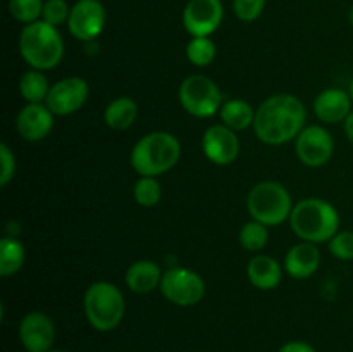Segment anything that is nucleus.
I'll return each mask as SVG.
<instances>
[{"instance_id":"nucleus-20","label":"nucleus","mask_w":353,"mask_h":352,"mask_svg":"<svg viewBox=\"0 0 353 352\" xmlns=\"http://www.w3.org/2000/svg\"><path fill=\"white\" fill-rule=\"evenodd\" d=\"M138 117V104L130 97L114 99L103 110V121L110 130H128Z\"/></svg>"},{"instance_id":"nucleus-9","label":"nucleus","mask_w":353,"mask_h":352,"mask_svg":"<svg viewBox=\"0 0 353 352\" xmlns=\"http://www.w3.org/2000/svg\"><path fill=\"white\" fill-rule=\"evenodd\" d=\"M295 152L300 162L309 168H321L327 164L334 154V140L323 126H305L295 138Z\"/></svg>"},{"instance_id":"nucleus-34","label":"nucleus","mask_w":353,"mask_h":352,"mask_svg":"<svg viewBox=\"0 0 353 352\" xmlns=\"http://www.w3.org/2000/svg\"><path fill=\"white\" fill-rule=\"evenodd\" d=\"M348 19H350V23H352V26H353V6H352L350 12H348Z\"/></svg>"},{"instance_id":"nucleus-13","label":"nucleus","mask_w":353,"mask_h":352,"mask_svg":"<svg viewBox=\"0 0 353 352\" xmlns=\"http://www.w3.org/2000/svg\"><path fill=\"white\" fill-rule=\"evenodd\" d=\"M202 150L214 164H231L236 161L240 154V140L236 137V131L228 128L226 124L209 126L202 137Z\"/></svg>"},{"instance_id":"nucleus-24","label":"nucleus","mask_w":353,"mask_h":352,"mask_svg":"<svg viewBox=\"0 0 353 352\" xmlns=\"http://www.w3.org/2000/svg\"><path fill=\"white\" fill-rule=\"evenodd\" d=\"M216 43L209 37H192L186 45V57L193 66L205 68L216 59Z\"/></svg>"},{"instance_id":"nucleus-33","label":"nucleus","mask_w":353,"mask_h":352,"mask_svg":"<svg viewBox=\"0 0 353 352\" xmlns=\"http://www.w3.org/2000/svg\"><path fill=\"white\" fill-rule=\"evenodd\" d=\"M345 133H347V138L353 144V110L345 119Z\"/></svg>"},{"instance_id":"nucleus-26","label":"nucleus","mask_w":353,"mask_h":352,"mask_svg":"<svg viewBox=\"0 0 353 352\" xmlns=\"http://www.w3.org/2000/svg\"><path fill=\"white\" fill-rule=\"evenodd\" d=\"M269 240L268 226L259 221H248L240 230V244L245 251L259 252L265 247Z\"/></svg>"},{"instance_id":"nucleus-8","label":"nucleus","mask_w":353,"mask_h":352,"mask_svg":"<svg viewBox=\"0 0 353 352\" xmlns=\"http://www.w3.org/2000/svg\"><path fill=\"white\" fill-rule=\"evenodd\" d=\"M161 292L171 304L190 307L199 304L205 295V282L196 271L190 268L174 266L162 275Z\"/></svg>"},{"instance_id":"nucleus-12","label":"nucleus","mask_w":353,"mask_h":352,"mask_svg":"<svg viewBox=\"0 0 353 352\" xmlns=\"http://www.w3.org/2000/svg\"><path fill=\"white\" fill-rule=\"evenodd\" d=\"M223 17L221 0H190L183 10V24L192 37H210L221 26Z\"/></svg>"},{"instance_id":"nucleus-25","label":"nucleus","mask_w":353,"mask_h":352,"mask_svg":"<svg viewBox=\"0 0 353 352\" xmlns=\"http://www.w3.org/2000/svg\"><path fill=\"white\" fill-rule=\"evenodd\" d=\"M133 197L138 206L154 207L162 199V186L155 176H141L133 186Z\"/></svg>"},{"instance_id":"nucleus-19","label":"nucleus","mask_w":353,"mask_h":352,"mask_svg":"<svg viewBox=\"0 0 353 352\" xmlns=\"http://www.w3.org/2000/svg\"><path fill=\"white\" fill-rule=\"evenodd\" d=\"M162 275L157 262L141 259L133 262L126 271V285L134 293H150L157 286H161Z\"/></svg>"},{"instance_id":"nucleus-10","label":"nucleus","mask_w":353,"mask_h":352,"mask_svg":"<svg viewBox=\"0 0 353 352\" xmlns=\"http://www.w3.org/2000/svg\"><path fill=\"white\" fill-rule=\"evenodd\" d=\"M105 21V7L100 0H78L69 14V33L79 41H92L102 33Z\"/></svg>"},{"instance_id":"nucleus-4","label":"nucleus","mask_w":353,"mask_h":352,"mask_svg":"<svg viewBox=\"0 0 353 352\" xmlns=\"http://www.w3.org/2000/svg\"><path fill=\"white\" fill-rule=\"evenodd\" d=\"M19 52L31 69L48 71L62 61L64 41L57 28L40 19L23 28L19 35Z\"/></svg>"},{"instance_id":"nucleus-6","label":"nucleus","mask_w":353,"mask_h":352,"mask_svg":"<svg viewBox=\"0 0 353 352\" xmlns=\"http://www.w3.org/2000/svg\"><path fill=\"white\" fill-rule=\"evenodd\" d=\"M247 209L259 223L265 226H278L292 216L293 200L281 183L261 182L248 193Z\"/></svg>"},{"instance_id":"nucleus-28","label":"nucleus","mask_w":353,"mask_h":352,"mask_svg":"<svg viewBox=\"0 0 353 352\" xmlns=\"http://www.w3.org/2000/svg\"><path fill=\"white\" fill-rule=\"evenodd\" d=\"M69 14H71V7L65 0H45L41 19L57 28L61 24L68 23Z\"/></svg>"},{"instance_id":"nucleus-30","label":"nucleus","mask_w":353,"mask_h":352,"mask_svg":"<svg viewBox=\"0 0 353 352\" xmlns=\"http://www.w3.org/2000/svg\"><path fill=\"white\" fill-rule=\"evenodd\" d=\"M265 0H234L233 9L234 14L243 23H252V21L259 19L261 14L264 12Z\"/></svg>"},{"instance_id":"nucleus-1","label":"nucleus","mask_w":353,"mask_h":352,"mask_svg":"<svg viewBox=\"0 0 353 352\" xmlns=\"http://www.w3.org/2000/svg\"><path fill=\"white\" fill-rule=\"evenodd\" d=\"M307 110L302 100L290 93L269 97L255 110L254 131L268 145H283L295 140L305 128Z\"/></svg>"},{"instance_id":"nucleus-17","label":"nucleus","mask_w":353,"mask_h":352,"mask_svg":"<svg viewBox=\"0 0 353 352\" xmlns=\"http://www.w3.org/2000/svg\"><path fill=\"white\" fill-rule=\"evenodd\" d=\"M321 264V252L316 244L302 242L286 252L285 269L290 276L296 280L310 278Z\"/></svg>"},{"instance_id":"nucleus-11","label":"nucleus","mask_w":353,"mask_h":352,"mask_svg":"<svg viewBox=\"0 0 353 352\" xmlns=\"http://www.w3.org/2000/svg\"><path fill=\"white\" fill-rule=\"evenodd\" d=\"M90 95V86L79 76H69L50 86L45 106L55 116H69L85 106Z\"/></svg>"},{"instance_id":"nucleus-5","label":"nucleus","mask_w":353,"mask_h":352,"mask_svg":"<svg viewBox=\"0 0 353 352\" xmlns=\"http://www.w3.org/2000/svg\"><path fill=\"white\" fill-rule=\"evenodd\" d=\"M83 307L88 323L99 331H110L119 326L126 311L124 295L110 282H95L86 289Z\"/></svg>"},{"instance_id":"nucleus-27","label":"nucleus","mask_w":353,"mask_h":352,"mask_svg":"<svg viewBox=\"0 0 353 352\" xmlns=\"http://www.w3.org/2000/svg\"><path fill=\"white\" fill-rule=\"evenodd\" d=\"M43 6V0H9V12L19 23L31 24L40 21Z\"/></svg>"},{"instance_id":"nucleus-32","label":"nucleus","mask_w":353,"mask_h":352,"mask_svg":"<svg viewBox=\"0 0 353 352\" xmlns=\"http://www.w3.org/2000/svg\"><path fill=\"white\" fill-rule=\"evenodd\" d=\"M278 352H317L316 349L312 347L310 344L302 340H293V342H286L285 345H281Z\"/></svg>"},{"instance_id":"nucleus-2","label":"nucleus","mask_w":353,"mask_h":352,"mask_svg":"<svg viewBox=\"0 0 353 352\" xmlns=\"http://www.w3.org/2000/svg\"><path fill=\"white\" fill-rule=\"evenodd\" d=\"M290 224L296 237L317 245L330 242L340 231V214L327 200L310 197L293 206Z\"/></svg>"},{"instance_id":"nucleus-23","label":"nucleus","mask_w":353,"mask_h":352,"mask_svg":"<svg viewBox=\"0 0 353 352\" xmlns=\"http://www.w3.org/2000/svg\"><path fill=\"white\" fill-rule=\"evenodd\" d=\"M19 92L28 104H41L43 100H47L48 92H50L47 76L43 75V71L30 69L21 76Z\"/></svg>"},{"instance_id":"nucleus-36","label":"nucleus","mask_w":353,"mask_h":352,"mask_svg":"<svg viewBox=\"0 0 353 352\" xmlns=\"http://www.w3.org/2000/svg\"><path fill=\"white\" fill-rule=\"evenodd\" d=\"M50 352H65V351H50Z\"/></svg>"},{"instance_id":"nucleus-35","label":"nucleus","mask_w":353,"mask_h":352,"mask_svg":"<svg viewBox=\"0 0 353 352\" xmlns=\"http://www.w3.org/2000/svg\"><path fill=\"white\" fill-rule=\"evenodd\" d=\"M348 93H350V97H352V100H353V79H352V83H350V90H348Z\"/></svg>"},{"instance_id":"nucleus-31","label":"nucleus","mask_w":353,"mask_h":352,"mask_svg":"<svg viewBox=\"0 0 353 352\" xmlns=\"http://www.w3.org/2000/svg\"><path fill=\"white\" fill-rule=\"evenodd\" d=\"M0 162H2V173H0V185L7 186L16 173V157L7 147V144H0Z\"/></svg>"},{"instance_id":"nucleus-29","label":"nucleus","mask_w":353,"mask_h":352,"mask_svg":"<svg viewBox=\"0 0 353 352\" xmlns=\"http://www.w3.org/2000/svg\"><path fill=\"white\" fill-rule=\"evenodd\" d=\"M330 252L340 261H353V231H338L330 240Z\"/></svg>"},{"instance_id":"nucleus-18","label":"nucleus","mask_w":353,"mask_h":352,"mask_svg":"<svg viewBox=\"0 0 353 352\" xmlns=\"http://www.w3.org/2000/svg\"><path fill=\"white\" fill-rule=\"evenodd\" d=\"M247 275L252 285L259 290H272L281 282V266L271 255L259 254L247 264Z\"/></svg>"},{"instance_id":"nucleus-7","label":"nucleus","mask_w":353,"mask_h":352,"mask_svg":"<svg viewBox=\"0 0 353 352\" xmlns=\"http://www.w3.org/2000/svg\"><path fill=\"white\" fill-rule=\"evenodd\" d=\"M179 102L183 109L195 117H210L223 107L219 86L203 75H190L179 86Z\"/></svg>"},{"instance_id":"nucleus-15","label":"nucleus","mask_w":353,"mask_h":352,"mask_svg":"<svg viewBox=\"0 0 353 352\" xmlns=\"http://www.w3.org/2000/svg\"><path fill=\"white\" fill-rule=\"evenodd\" d=\"M55 114L43 104H26L16 119L17 133L26 141H40L54 128Z\"/></svg>"},{"instance_id":"nucleus-22","label":"nucleus","mask_w":353,"mask_h":352,"mask_svg":"<svg viewBox=\"0 0 353 352\" xmlns=\"http://www.w3.org/2000/svg\"><path fill=\"white\" fill-rule=\"evenodd\" d=\"M26 251L24 245L14 237H3L0 240V275L3 278L14 276L24 264Z\"/></svg>"},{"instance_id":"nucleus-21","label":"nucleus","mask_w":353,"mask_h":352,"mask_svg":"<svg viewBox=\"0 0 353 352\" xmlns=\"http://www.w3.org/2000/svg\"><path fill=\"white\" fill-rule=\"evenodd\" d=\"M223 124L234 131H243L248 126H254L255 110L248 102L241 99H231L223 104L219 110Z\"/></svg>"},{"instance_id":"nucleus-3","label":"nucleus","mask_w":353,"mask_h":352,"mask_svg":"<svg viewBox=\"0 0 353 352\" xmlns=\"http://www.w3.org/2000/svg\"><path fill=\"white\" fill-rule=\"evenodd\" d=\"M181 144L168 131H152L141 137L131 150L130 161L140 176H159L178 164Z\"/></svg>"},{"instance_id":"nucleus-16","label":"nucleus","mask_w":353,"mask_h":352,"mask_svg":"<svg viewBox=\"0 0 353 352\" xmlns=\"http://www.w3.org/2000/svg\"><path fill=\"white\" fill-rule=\"evenodd\" d=\"M350 93L341 88H326L314 100V113L323 123L336 124L345 121L352 113Z\"/></svg>"},{"instance_id":"nucleus-14","label":"nucleus","mask_w":353,"mask_h":352,"mask_svg":"<svg viewBox=\"0 0 353 352\" xmlns=\"http://www.w3.org/2000/svg\"><path fill=\"white\" fill-rule=\"evenodd\" d=\"M19 340L28 352H50L55 342V324L40 311L28 313L19 323Z\"/></svg>"}]
</instances>
